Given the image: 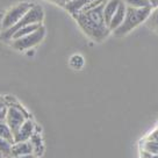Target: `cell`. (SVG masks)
<instances>
[{
    "label": "cell",
    "mask_w": 158,
    "mask_h": 158,
    "mask_svg": "<svg viewBox=\"0 0 158 158\" xmlns=\"http://www.w3.org/2000/svg\"><path fill=\"white\" fill-rule=\"evenodd\" d=\"M107 1L86 12H78L72 14L85 34L97 42H101L110 33L104 19V7Z\"/></svg>",
    "instance_id": "cell-1"
},
{
    "label": "cell",
    "mask_w": 158,
    "mask_h": 158,
    "mask_svg": "<svg viewBox=\"0 0 158 158\" xmlns=\"http://www.w3.org/2000/svg\"><path fill=\"white\" fill-rule=\"evenodd\" d=\"M151 10L150 7L147 8H136V7H130L127 6V13H126V18H124L123 22L121 26L116 28L113 31V34L116 37H122L130 33L133 29H135L138 25L143 23L145 20L149 19V16L151 14Z\"/></svg>",
    "instance_id": "cell-2"
},
{
    "label": "cell",
    "mask_w": 158,
    "mask_h": 158,
    "mask_svg": "<svg viewBox=\"0 0 158 158\" xmlns=\"http://www.w3.org/2000/svg\"><path fill=\"white\" fill-rule=\"evenodd\" d=\"M43 18H44V12L42 10V7L39 5H34L22 16V19L20 20L16 25L1 33V40L5 41V42H10V40H12L13 34L16 30H19L20 28L26 27V26L28 25H33V23H42Z\"/></svg>",
    "instance_id": "cell-3"
},
{
    "label": "cell",
    "mask_w": 158,
    "mask_h": 158,
    "mask_svg": "<svg viewBox=\"0 0 158 158\" xmlns=\"http://www.w3.org/2000/svg\"><path fill=\"white\" fill-rule=\"evenodd\" d=\"M45 36V28L44 26H41L39 29L33 31L31 34H28L26 36L19 37V39L10 40L12 48L18 51H26V50L33 49L34 47L40 44Z\"/></svg>",
    "instance_id": "cell-4"
},
{
    "label": "cell",
    "mask_w": 158,
    "mask_h": 158,
    "mask_svg": "<svg viewBox=\"0 0 158 158\" xmlns=\"http://www.w3.org/2000/svg\"><path fill=\"white\" fill-rule=\"evenodd\" d=\"M34 6V4L28 2V1H23V2H19L18 5L13 6L10 10H8L2 16L1 20V29L2 31L10 29L13 26H15L20 20L22 19V16L28 12V10Z\"/></svg>",
    "instance_id": "cell-5"
},
{
    "label": "cell",
    "mask_w": 158,
    "mask_h": 158,
    "mask_svg": "<svg viewBox=\"0 0 158 158\" xmlns=\"http://www.w3.org/2000/svg\"><path fill=\"white\" fill-rule=\"evenodd\" d=\"M28 115L26 113L25 109H22L19 106H14L12 105L7 108V114H6V123L10 126V130L13 131V134H16L18 130L21 128V126L25 123V121L27 120Z\"/></svg>",
    "instance_id": "cell-6"
},
{
    "label": "cell",
    "mask_w": 158,
    "mask_h": 158,
    "mask_svg": "<svg viewBox=\"0 0 158 158\" xmlns=\"http://www.w3.org/2000/svg\"><path fill=\"white\" fill-rule=\"evenodd\" d=\"M35 123L30 120L27 118L25 123L21 126V128L18 130V133L14 135V143L15 142H23V141H29L31 136L35 134Z\"/></svg>",
    "instance_id": "cell-7"
},
{
    "label": "cell",
    "mask_w": 158,
    "mask_h": 158,
    "mask_svg": "<svg viewBox=\"0 0 158 158\" xmlns=\"http://www.w3.org/2000/svg\"><path fill=\"white\" fill-rule=\"evenodd\" d=\"M34 153V147L30 141H23V142H15L12 147V155L10 158H18L20 156H25Z\"/></svg>",
    "instance_id": "cell-8"
},
{
    "label": "cell",
    "mask_w": 158,
    "mask_h": 158,
    "mask_svg": "<svg viewBox=\"0 0 158 158\" xmlns=\"http://www.w3.org/2000/svg\"><path fill=\"white\" fill-rule=\"evenodd\" d=\"M126 13H127V5L124 4V1L122 0L120 6H118V10L115 12V14L113 15V18H112V20H110V22H109L108 25V28L110 31H114L116 28H118L121 26V23L123 22L124 18H126Z\"/></svg>",
    "instance_id": "cell-9"
},
{
    "label": "cell",
    "mask_w": 158,
    "mask_h": 158,
    "mask_svg": "<svg viewBox=\"0 0 158 158\" xmlns=\"http://www.w3.org/2000/svg\"><path fill=\"white\" fill-rule=\"evenodd\" d=\"M122 0H107V2L105 4L104 7V19L106 25L108 26L110 20L113 18V15L115 14V12L118 10V6L121 4Z\"/></svg>",
    "instance_id": "cell-10"
},
{
    "label": "cell",
    "mask_w": 158,
    "mask_h": 158,
    "mask_svg": "<svg viewBox=\"0 0 158 158\" xmlns=\"http://www.w3.org/2000/svg\"><path fill=\"white\" fill-rule=\"evenodd\" d=\"M95 0H70L66 2V5L64 6V8L69 13L74 14V13H78L80 10L84 8L85 6H87L89 4L93 2Z\"/></svg>",
    "instance_id": "cell-11"
},
{
    "label": "cell",
    "mask_w": 158,
    "mask_h": 158,
    "mask_svg": "<svg viewBox=\"0 0 158 158\" xmlns=\"http://www.w3.org/2000/svg\"><path fill=\"white\" fill-rule=\"evenodd\" d=\"M41 26H43V25H42V23H33V25H28V26H26V27H22V28H20L19 30H16L14 34H13L12 40L19 39V37L26 36V35H28V34H31L33 31L39 29Z\"/></svg>",
    "instance_id": "cell-12"
},
{
    "label": "cell",
    "mask_w": 158,
    "mask_h": 158,
    "mask_svg": "<svg viewBox=\"0 0 158 158\" xmlns=\"http://www.w3.org/2000/svg\"><path fill=\"white\" fill-rule=\"evenodd\" d=\"M0 136L14 143V134L10 130V126L6 123V121H0Z\"/></svg>",
    "instance_id": "cell-13"
},
{
    "label": "cell",
    "mask_w": 158,
    "mask_h": 158,
    "mask_svg": "<svg viewBox=\"0 0 158 158\" xmlns=\"http://www.w3.org/2000/svg\"><path fill=\"white\" fill-rule=\"evenodd\" d=\"M12 147H13V143L10 142L8 139L1 137L0 136V152L4 155L5 158H10V155H12Z\"/></svg>",
    "instance_id": "cell-14"
},
{
    "label": "cell",
    "mask_w": 158,
    "mask_h": 158,
    "mask_svg": "<svg viewBox=\"0 0 158 158\" xmlns=\"http://www.w3.org/2000/svg\"><path fill=\"white\" fill-rule=\"evenodd\" d=\"M31 144H33V147H34V153L36 156H40V155H42L43 152V143H42V138L40 136L39 134L35 133L31 138L29 139Z\"/></svg>",
    "instance_id": "cell-15"
},
{
    "label": "cell",
    "mask_w": 158,
    "mask_h": 158,
    "mask_svg": "<svg viewBox=\"0 0 158 158\" xmlns=\"http://www.w3.org/2000/svg\"><path fill=\"white\" fill-rule=\"evenodd\" d=\"M69 63H70V66H71L73 70H80V69H83V66H84L85 59L81 55L76 54V55H72V56H71Z\"/></svg>",
    "instance_id": "cell-16"
},
{
    "label": "cell",
    "mask_w": 158,
    "mask_h": 158,
    "mask_svg": "<svg viewBox=\"0 0 158 158\" xmlns=\"http://www.w3.org/2000/svg\"><path fill=\"white\" fill-rule=\"evenodd\" d=\"M123 1L126 5L130 6V7H136V8H147V7H150V8H152L149 0H123Z\"/></svg>",
    "instance_id": "cell-17"
},
{
    "label": "cell",
    "mask_w": 158,
    "mask_h": 158,
    "mask_svg": "<svg viewBox=\"0 0 158 158\" xmlns=\"http://www.w3.org/2000/svg\"><path fill=\"white\" fill-rule=\"evenodd\" d=\"M7 106L5 101L0 100V121H6V114H7Z\"/></svg>",
    "instance_id": "cell-18"
},
{
    "label": "cell",
    "mask_w": 158,
    "mask_h": 158,
    "mask_svg": "<svg viewBox=\"0 0 158 158\" xmlns=\"http://www.w3.org/2000/svg\"><path fill=\"white\" fill-rule=\"evenodd\" d=\"M49 1L55 2V4H57V5H59V6H63V7H64V6L66 5V2H68V0H49Z\"/></svg>",
    "instance_id": "cell-19"
},
{
    "label": "cell",
    "mask_w": 158,
    "mask_h": 158,
    "mask_svg": "<svg viewBox=\"0 0 158 158\" xmlns=\"http://www.w3.org/2000/svg\"><path fill=\"white\" fill-rule=\"evenodd\" d=\"M145 157H147V158H158V153L145 152Z\"/></svg>",
    "instance_id": "cell-20"
},
{
    "label": "cell",
    "mask_w": 158,
    "mask_h": 158,
    "mask_svg": "<svg viewBox=\"0 0 158 158\" xmlns=\"http://www.w3.org/2000/svg\"><path fill=\"white\" fill-rule=\"evenodd\" d=\"M18 158H37V156L35 153H29V155H25V156H20Z\"/></svg>",
    "instance_id": "cell-21"
},
{
    "label": "cell",
    "mask_w": 158,
    "mask_h": 158,
    "mask_svg": "<svg viewBox=\"0 0 158 158\" xmlns=\"http://www.w3.org/2000/svg\"><path fill=\"white\" fill-rule=\"evenodd\" d=\"M149 1H150V5H151L152 8L158 7V0H149Z\"/></svg>",
    "instance_id": "cell-22"
},
{
    "label": "cell",
    "mask_w": 158,
    "mask_h": 158,
    "mask_svg": "<svg viewBox=\"0 0 158 158\" xmlns=\"http://www.w3.org/2000/svg\"><path fill=\"white\" fill-rule=\"evenodd\" d=\"M0 158H5V157H4V155H2L1 152H0Z\"/></svg>",
    "instance_id": "cell-23"
},
{
    "label": "cell",
    "mask_w": 158,
    "mask_h": 158,
    "mask_svg": "<svg viewBox=\"0 0 158 158\" xmlns=\"http://www.w3.org/2000/svg\"><path fill=\"white\" fill-rule=\"evenodd\" d=\"M68 1H70V0H68Z\"/></svg>",
    "instance_id": "cell-24"
}]
</instances>
